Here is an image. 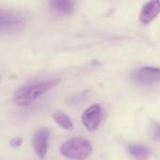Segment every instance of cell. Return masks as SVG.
I'll return each instance as SVG.
<instances>
[{
	"label": "cell",
	"mask_w": 160,
	"mask_h": 160,
	"mask_svg": "<svg viewBox=\"0 0 160 160\" xmlns=\"http://www.w3.org/2000/svg\"><path fill=\"white\" fill-rule=\"evenodd\" d=\"M103 113L99 104H93L88 107L82 115V123L88 131H95L102 121Z\"/></svg>",
	"instance_id": "obj_5"
},
{
	"label": "cell",
	"mask_w": 160,
	"mask_h": 160,
	"mask_svg": "<svg viewBox=\"0 0 160 160\" xmlns=\"http://www.w3.org/2000/svg\"><path fill=\"white\" fill-rule=\"evenodd\" d=\"M127 149L128 154L136 160H146L150 154L149 149L142 144H129Z\"/></svg>",
	"instance_id": "obj_9"
},
{
	"label": "cell",
	"mask_w": 160,
	"mask_h": 160,
	"mask_svg": "<svg viewBox=\"0 0 160 160\" xmlns=\"http://www.w3.org/2000/svg\"><path fill=\"white\" fill-rule=\"evenodd\" d=\"M22 138L15 137V138H13V139H11L9 141V145L11 147H13V148H17V147H19L22 144Z\"/></svg>",
	"instance_id": "obj_11"
},
{
	"label": "cell",
	"mask_w": 160,
	"mask_h": 160,
	"mask_svg": "<svg viewBox=\"0 0 160 160\" xmlns=\"http://www.w3.org/2000/svg\"><path fill=\"white\" fill-rule=\"evenodd\" d=\"M51 9L58 15H68L74 10V3L68 0H53L49 2Z\"/></svg>",
	"instance_id": "obj_8"
},
{
	"label": "cell",
	"mask_w": 160,
	"mask_h": 160,
	"mask_svg": "<svg viewBox=\"0 0 160 160\" xmlns=\"http://www.w3.org/2000/svg\"><path fill=\"white\" fill-rule=\"evenodd\" d=\"M133 80L141 85H153L160 82V68L142 67L133 74Z\"/></svg>",
	"instance_id": "obj_4"
},
{
	"label": "cell",
	"mask_w": 160,
	"mask_h": 160,
	"mask_svg": "<svg viewBox=\"0 0 160 160\" xmlns=\"http://www.w3.org/2000/svg\"><path fill=\"white\" fill-rule=\"evenodd\" d=\"M50 131L48 128H43L38 129L33 137V146L36 155L39 159H43L48 152Z\"/></svg>",
	"instance_id": "obj_6"
},
{
	"label": "cell",
	"mask_w": 160,
	"mask_h": 160,
	"mask_svg": "<svg viewBox=\"0 0 160 160\" xmlns=\"http://www.w3.org/2000/svg\"><path fill=\"white\" fill-rule=\"evenodd\" d=\"M26 17L22 12L13 9L0 10V29L2 33H13L23 27Z\"/></svg>",
	"instance_id": "obj_3"
},
{
	"label": "cell",
	"mask_w": 160,
	"mask_h": 160,
	"mask_svg": "<svg viewBox=\"0 0 160 160\" xmlns=\"http://www.w3.org/2000/svg\"><path fill=\"white\" fill-rule=\"evenodd\" d=\"M160 13V1H150L145 3L140 12V21L143 24L153 22Z\"/></svg>",
	"instance_id": "obj_7"
},
{
	"label": "cell",
	"mask_w": 160,
	"mask_h": 160,
	"mask_svg": "<svg viewBox=\"0 0 160 160\" xmlns=\"http://www.w3.org/2000/svg\"><path fill=\"white\" fill-rule=\"evenodd\" d=\"M58 80H50L22 86L15 91L12 97L13 103L19 107H26L35 102L38 98L54 88L58 84Z\"/></svg>",
	"instance_id": "obj_1"
},
{
	"label": "cell",
	"mask_w": 160,
	"mask_h": 160,
	"mask_svg": "<svg viewBox=\"0 0 160 160\" xmlns=\"http://www.w3.org/2000/svg\"><path fill=\"white\" fill-rule=\"evenodd\" d=\"M60 152L67 158L84 160L92 153V144L84 138H71L62 144Z\"/></svg>",
	"instance_id": "obj_2"
},
{
	"label": "cell",
	"mask_w": 160,
	"mask_h": 160,
	"mask_svg": "<svg viewBox=\"0 0 160 160\" xmlns=\"http://www.w3.org/2000/svg\"><path fill=\"white\" fill-rule=\"evenodd\" d=\"M52 117H53V120L55 121V123L58 126H60L62 128L67 129V130L72 129V128H73L72 121L66 113H64L62 112H56L53 113Z\"/></svg>",
	"instance_id": "obj_10"
},
{
	"label": "cell",
	"mask_w": 160,
	"mask_h": 160,
	"mask_svg": "<svg viewBox=\"0 0 160 160\" xmlns=\"http://www.w3.org/2000/svg\"><path fill=\"white\" fill-rule=\"evenodd\" d=\"M155 135H156V137L160 138V126L156 128V129H155Z\"/></svg>",
	"instance_id": "obj_12"
}]
</instances>
